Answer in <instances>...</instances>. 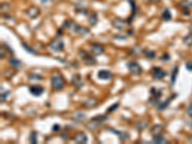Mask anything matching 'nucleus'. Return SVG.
I'll return each instance as SVG.
<instances>
[{
    "label": "nucleus",
    "mask_w": 192,
    "mask_h": 144,
    "mask_svg": "<svg viewBox=\"0 0 192 144\" xmlns=\"http://www.w3.org/2000/svg\"><path fill=\"white\" fill-rule=\"evenodd\" d=\"M64 78L60 73H54L51 77V86L54 90H61L64 86Z\"/></svg>",
    "instance_id": "1"
},
{
    "label": "nucleus",
    "mask_w": 192,
    "mask_h": 144,
    "mask_svg": "<svg viewBox=\"0 0 192 144\" xmlns=\"http://www.w3.org/2000/svg\"><path fill=\"white\" fill-rule=\"evenodd\" d=\"M48 47L54 52H60L64 49V41L60 38H56L53 41H51V42L48 45Z\"/></svg>",
    "instance_id": "2"
},
{
    "label": "nucleus",
    "mask_w": 192,
    "mask_h": 144,
    "mask_svg": "<svg viewBox=\"0 0 192 144\" xmlns=\"http://www.w3.org/2000/svg\"><path fill=\"white\" fill-rule=\"evenodd\" d=\"M127 67H128L130 73H132L133 75L138 76L142 73V67L140 66L139 64L135 61L129 62V63L127 64Z\"/></svg>",
    "instance_id": "3"
},
{
    "label": "nucleus",
    "mask_w": 192,
    "mask_h": 144,
    "mask_svg": "<svg viewBox=\"0 0 192 144\" xmlns=\"http://www.w3.org/2000/svg\"><path fill=\"white\" fill-rule=\"evenodd\" d=\"M78 55L80 56L82 61L84 62L85 64H87V66H92V64H96V60L94 58L92 57V56L89 55L85 51V50H80L78 53Z\"/></svg>",
    "instance_id": "4"
},
{
    "label": "nucleus",
    "mask_w": 192,
    "mask_h": 144,
    "mask_svg": "<svg viewBox=\"0 0 192 144\" xmlns=\"http://www.w3.org/2000/svg\"><path fill=\"white\" fill-rule=\"evenodd\" d=\"M64 27L66 28V29L69 30L70 32L76 33V34H79V31H80V28H81V26H79L76 22H74L73 20H70V19H67V20L64 22Z\"/></svg>",
    "instance_id": "5"
},
{
    "label": "nucleus",
    "mask_w": 192,
    "mask_h": 144,
    "mask_svg": "<svg viewBox=\"0 0 192 144\" xmlns=\"http://www.w3.org/2000/svg\"><path fill=\"white\" fill-rule=\"evenodd\" d=\"M73 141L78 144H85V143H87V137L84 132H82V131L77 132V133H75L74 137H73Z\"/></svg>",
    "instance_id": "6"
},
{
    "label": "nucleus",
    "mask_w": 192,
    "mask_h": 144,
    "mask_svg": "<svg viewBox=\"0 0 192 144\" xmlns=\"http://www.w3.org/2000/svg\"><path fill=\"white\" fill-rule=\"evenodd\" d=\"M112 26L115 28V29L122 31V30L125 29V27L127 26L128 22L125 21V20H124V19H122V18H114V20H112Z\"/></svg>",
    "instance_id": "7"
},
{
    "label": "nucleus",
    "mask_w": 192,
    "mask_h": 144,
    "mask_svg": "<svg viewBox=\"0 0 192 144\" xmlns=\"http://www.w3.org/2000/svg\"><path fill=\"white\" fill-rule=\"evenodd\" d=\"M152 75H153V78L156 79V80H160V79L164 78L167 74H166V71H164L160 67H154Z\"/></svg>",
    "instance_id": "8"
},
{
    "label": "nucleus",
    "mask_w": 192,
    "mask_h": 144,
    "mask_svg": "<svg viewBox=\"0 0 192 144\" xmlns=\"http://www.w3.org/2000/svg\"><path fill=\"white\" fill-rule=\"evenodd\" d=\"M25 13H26V15L29 16L30 18H37L39 16V14H41V11H39L38 7L32 6V7L28 8Z\"/></svg>",
    "instance_id": "9"
},
{
    "label": "nucleus",
    "mask_w": 192,
    "mask_h": 144,
    "mask_svg": "<svg viewBox=\"0 0 192 144\" xmlns=\"http://www.w3.org/2000/svg\"><path fill=\"white\" fill-rule=\"evenodd\" d=\"M71 83L74 86L76 89H81L82 87L84 86L83 80H82V77L80 74H74L71 78Z\"/></svg>",
    "instance_id": "10"
},
{
    "label": "nucleus",
    "mask_w": 192,
    "mask_h": 144,
    "mask_svg": "<svg viewBox=\"0 0 192 144\" xmlns=\"http://www.w3.org/2000/svg\"><path fill=\"white\" fill-rule=\"evenodd\" d=\"M29 90H30L31 94H33L34 96H37V97L41 96L42 93L44 92V89H43V87H42L41 86H39V85H36V86L30 87Z\"/></svg>",
    "instance_id": "11"
},
{
    "label": "nucleus",
    "mask_w": 192,
    "mask_h": 144,
    "mask_svg": "<svg viewBox=\"0 0 192 144\" xmlns=\"http://www.w3.org/2000/svg\"><path fill=\"white\" fill-rule=\"evenodd\" d=\"M91 53L93 55L99 56L104 53V47L101 44L98 43H92L91 44Z\"/></svg>",
    "instance_id": "12"
},
{
    "label": "nucleus",
    "mask_w": 192,
    "mask_h": 144,
    "mask_svg": "<svg viewBox=\"0 0 192 144\" xmlns=\"http://www.w3.org/2000/svg\"><path fill=\"white\" fill-rule=\"evenodd\" d=\"M98 78L101 79V80H109V79L112 78V72L109 71V70H106V69H102V70H99L98 71Z\"/></svg>",
    "instance_id": "13"
},
{
    "label": "nucleus",
    "mask_w": 192,
    "mask_h": 144,
    "mask_svg": "<svg viewBox=\"0 0 192 144\" xmlns=\"http://www.w3.org/2000/svg\"><path fill=\"white\" fill-rule=\"evenodd\" d=\"M101 125H102V122H100V121L92 118V119L90 121H89V123L87 124V129L90 130V131H93V130L99 128Z\"/></svg>",
    "instance_id": "14"
},
{
    "label": "nucleus",
    "mask_w": 192,
    "mask_h": 144,
    "mask_svg": "<svg viewBox=\"0 0 192 144\" xmlns=\"http://www.w3.org/2000/svg\"><path fill=\"white\" fill-rule=\"evenodd\" d=\"M98 101L95 99V98H89L87 100H86L83 103V107L86 109H91L94 108L95 106H97Z\"/></svg>",
    "instance_id": "15"
},
{
    "label": "nucleus",
    "mask_w": 192,
    "mask_h": 144,
    "mask_svg": "<svg viewBox=\"0 0 192 144\" xmlns=\"http://www.w3.org/2000/svg\"><path fill=\"white\" fill-rule=\"evenodd\" d=\"M163 132V127L160 124H156V125L152 126V128L150 130V133L153 135H162V133Z\"/></svg>",
    "instance_id": "16"
},
{
    "label": "nucleus",
    "mask_w": 192,
    "mask_h": 144,
    "mask_svg": "<svg viewBox=\"0 0 192 144\" xmlns=\"http://www.w3.org/2000/svg\"><path fill=\"white\" fill-rule=\"evenodd\" d=\"M175 96H177V94H174V95H172V96H170L169 98H167L164 102H162V103H160V104H159L158 105V110H160V111H162V110H164V109H166L168 107V104L171 102V100H173L174 98H175Z\"/></svg>",
    "instance_id": "17"
},
{
    "label": "nucleus",
    "mask_w": 192,
    "mask_h": 144,
    "mask_svg": "<svg viewBox=\"0 0 192 144\" xmlns=\"http://www.w3.org/2000/svg\"><path fill=\"white\" fill-rule=\"evenodd\" d=\"M110 131L112 132V133H115L116 135H118V137L121 140H128L129 139V135L127 134V133H124V132H121V131H117V130H114V129H109Z\"/></svg>",
    "instance_id": "18"
},
{
    "label": "nucleus",
    "mask_w": 192,
    "mask_h": 144,
    "mask_svg": "<svg viewBox=\"0 0 192 144\" xmlns=\"http://www.w3.org/2000/svg\"><path fill=\"white\" fill-rule=\"evenodd\" d=\"M153 142L154 143H159V144H165L167 143V140L165 139L164 137L160 135H153Z\"/></svg>",
    "instance_id": "19"
},
{
    "label": "nucleus",
    "mask_w": 192,
    "mask_h": 144,
    "mask_svg": "<svg viewBox=\"0 0 192 144\" xmlns=\"http://www.w3.org/2000/svg\"><path fill=\"white\" fill-rule=\"evenodd\" d=\"M150 93L152 95V97L156 98V99H159V98L160 97V95H162V89H156V87H152V89H150Z\"/></svg>",
    "instance_id": "20"
},
{
    "label": "nucleus",
    "mask_w": 192,
    "mask_h": 144,
    "mask_svg": "<svg viewBox=\"0 0 192 144\" xmlns=\"http://www.w3.org/2000/svg\"><path fill=\"white\" fill-rule=\"evenodd\" d=\"M147 126H148V122L146 120H139L137 124H135V128L137 130H139V131L146 129Z\"/></svg>",
    "instance_id": "21"
},
{
    "label": "nucleus",
    "mask_w": 192,
    "mask_h": 144,
    "mask_svg": "<svg viewBox=\"0 0 192 144\" xmlns=\"http://www.w3.org/2000/svg\"><path fill=\"white\" fill-rule=\"evenodd\" d=\"M143 54L145 55V57L149 59V60H153L156 57V53L153 50H149V49H144L143 50Z\"/></svg>",
    "instance_id": "22"
},
{
    "label": "nucleus",
    "mask_w": 192,
    "mask_h": 144,
    "mask_svg": "<svg viewBox=\"0 0 192 144\" xmlns=\"http://www.w3.org/2000/svg\"><path fill=\"white\" fill-rule=\"evenodd\" d=\"M171 13H170V11H169L168 9H164L163 10V12H162V20H164V21H169L171 19Z\"/></svg>",
    "instance_id": "23"
},
{
    "label": "nucleus",
    "mask_w": 192,
    "mask_h": 144,
    "mask_svg": "<svg viewBox=\"0 0 192 144\" xmlns=\"http://www.w3.org/2000/svg\"><path fill=\"white\" fill-rule=\"evenodd\" d=\"M8 63H9L10 66H12L13 67H20V66H21L20 62L15 58H10L9 60H8Z\"/></svg>",
    "instance_id": "24"
},
{
    "label": "nucleus",
    "mask_w": 192,
    "mask_h": 144,
    "mask_svg": "<svg viewBox=\"0 0 192 144\" xmlns=\"http://www.w3.org/2000/svg\"><path fill=\"white\" fill-rule=\"evenodd\" d=\"M180 7L183 10H189L192 7V5L187 0H183V1L180 2Z\"/></svg>",
    "instance_id": "25"
},
{
    "label": "nucleus",
    "mask_w": 192,
    "mask_h": 144,
    "mask_svg": "<svg viewBox=\"0 0 192 144\" xmlns=\"http://www.w3.org/2000/svg\"><path fill=\"white\" fill-rule=\"evenodd\" d=\"M97 14L96 13H93V14H91V15L89 16V23L90 24V25H95L96 23H97Z\"/></svg>",
    "instance_id": "26"
},
{
    "label": "nucleus",
    "mask_w": 192,
    "mask_h": 144,
    "mask_svg": "<svg viewBox=\"0 0 192 144\" xmlns=\"http://www.w3.org/2000/svg\"><path fill=\"white\" fill-rule=\"evenodd\" d=\"M22 47L24 48L25 50L28 52V53H30V54H32V55H37V52H36V50L35 49H33L32 47H30L29 45H28L27 43H25V42H22Z\"/></svg>",
    "instance_id": "27"
},
{
    "label": "nucleus",
    "mask_w": 192,
    "mask_h": 144,
    "mask_svg": "<svg viewBox=\"0 0 192 144\" xmlns=\"http://www.w3.org/2000/svg\"><path fill=\"white\" fill-rule=\"evenodd\" d=\"M141 52H142V49H141L139 46H135L133 47L132 49H130V54L133 56H137L138 54H140Z\"/></svg>",
    "instance_id": "28"
},
{
    "label": "nucleus",
    "mask_w": 192,
    "mask_h": 144,
    "mask_svg": "<svg viewBox=\"0 0 192 144\" xmlns=\"http://www.w3.org/2000/svg\"><path fill=\"white\" fill-rule=\"evenodd\" d=\"M178 72H179V67L175 66V68L173 69V71H172V75H171V84H172V85L175 84V81H176Z\"/></svg>",
    "instance_id": "29"
},
{
    "label": "nucleus",
    "mask_w": 192,
    "mask_h": 144,
    "mask_svg": "<svg viewBox=\"0 0 192 144\" xmlns=\"http://www.w3.org/2000/svg\"><path fill=\"white\" fill-rule=\"evenodd\" d=\"M14 74H15V72L12 71V69H6V70H5V71L3 72L4 77L6 78V79H12Z\"/></svg>",
    "instance_id": "30"
},
{
    "label": "nucleus",
    "mask_w": 192,
    "mask_h": 144,
    "mask_svg": "<svg viewBox=\"0 0 192 144\" xmlns=\"http://www.w3.org/2000/svg\"><path fill=\"white\" fill-rule=\"evenodd\" d=\"M29 140L31 143L35 144L38 142V139H37V133L36 132H32L30 135V137H29Z\"/></svg>",
    "instance_id": "31"
},
{
    "label": "nucleus",
    "mask_w": 192,
    "mask_h": 144,
    "mask_svg": "<svg viewBox=\"0 0 192 144\" xmlns=\"http://www.w3.org/2000/svg\"><path fill=\"white\" fill-rule=\"evenodd\" d=\"M73 118L75 119V121H80L85 118V114H82V112H76V114H73Z\"/></svg>",
    "instance_id": "32"
},
{
    "label": "nucleus",
    "mask_w": 192,
    "mask_h": 144,
    "mask_svg": "<svg viewBox=\"0 0 192 144\" xmlns=\"http://www.w3.org/2000/svg\"><path fill=\"white\" fill-rule=\"evenodd\" d=\"M183 43L185 45H191L192 44V35L186 36L185 39H183Z\"/></svg>",
    "instance_id": "33"
},
{
    "label": "nucleus",
    "mask_w": 192,
    "mask_h": 144,
    "mask_svg": "<svg viewBox=\"0 0 192 144\" xmlns=\"http://www.w3.org/2000/svg\"><path fill=\"white\" fill-rule=\"evenodd\" d=\"M94 119H96V120H98V121H100V122H105V121H107L108 120V116L107 115H97V116H95V117H93Z\"/></svg>",
    "instance_id": "34"
},
{
    "label": "nucleus",
    "mask_w": 192,
    "mask_h": 144,
    "mask_svg": "<svg viewBox=\"0 0 192 144\" xmlns=\"http://www.w3.org/2000/svg\"><path fill=\"white\" fill-rule=\"evenodd\" d=\"M29 79L30 80H41L43 79L39 74H37V73H32V74L29 75Z\"/></svg>",
    "instance_id": "35"
},
{
    "label": "nucleus",
    "mask_w": 192,
    "mask_h": 144,
    "mask_svg": "<svg viewBox=\"0 0 192 144\" xmlns=\"http://www.w3.org/2000/svg\"><path fill=\"white\" fill-rule=\"evenodd\" d=\"M118 106H119V103H115V104H114L112 106H111L110 108H108V110H107V112L108 114H110V112H114V110H116L117 108H118Z\"/></svg>",
    "instance_id": "36"
},
{
    "label": "nucleus",
    "mask_w": 192,
    "mask_h": 144,
    "mask_svg": "<svg viewBox=\"0 0 192 144\" xmlns=\"http://www.w3.org/2000/svg\"><path fill=\"white\" fill-rule=\"evenodd\" d=\"M169 59H170V56H169L168 53H165V54L162 55V62H167V61H169Z\"/></svg>",
    "instance_id": "37"
},
{
    "label": "nucleus",
    "mask_w": 192,
    "mask_h": 144,
    "mask_svg": "<svg viewBox=\"0 0 192 144\" xmlns=\"http://www.w3.org/2000/svg\"><path fill=\"white\" fill-rule=\"evenodd\" d=\"M187 114H188V115L190 116L191 118H192V102L189 104V106H188V109H187Z\"/></svg>",
    "instance_id": "38"
},
{
    "label": "nucleus",
    "mask_w": 192,
    "mask_h": 144,
    "mask_svg": "<svg viewBox=\"0 0 192 144\" xmlns=\"http://www.w3.org/2000/svg\"><path fill=\"white\" fill-rule=\"evenodd\" d=\"M9 93H10L9 91H6L5 93H3V92L1 93V102H3V101L6 100V96L9 94Z\"/></svg>",
    "instance_id": "39"
},
{
    "label": "nucleus",
    "mask_w": 192,
    "mask_h": 144,
    "mask_svg": "<svg viewBox=\"0 0 192 144\" xmlns=\"http://www.w3.org/2000/svg\"><path fill=\"white\" fill-rule=\"evenodd\" d=\"M185 67H186V69H187L188 71H192V63H191V62H188V63H186Z\"/></svg>",
    "instance_id": "40"
},
{
    "label": "nucleus",
    "mask_w": 192,
    "mask_h": 144,
    "mask_svg": "<svg viewBox=\"0 0 192 144\" xmlns=\"http://www.w3.org/2000/svg\"><path fill=\"white\" fill-rule=\"evenodd\" d=\"M61 137L63 138L64 140L68 139V135H67V134H66V133H63V134H61Z\"/></svg>",
    "instance_id": "41"
},
{
    "label": "nucleus",
    "mask_w": 192,
    "mask_h": 144,
    "mask_svg": "<svg viewBox=\"0 0 192 144\" xmlns=\"http://www.w3.org/2000/svg\"><path fill=\"white\" fill-rule=\"evenodd\" d=\"M53 131L54 132H56V131H59V130H60V125H58V124H55L54 126H53Z\"/></svg>",
    "instance_id": "42"
},
{
    "label": "nucleus",
    "mask_w": 192,
    "mask_h": 144,
    "mask_svg": "<svg viewBox=\"0 0 192 144\" xmlns=\"http://www.w3.org/2000/svg\"><path fill=\"white\" fill-rule=\"evenodd\" d=\"M4 46L6 47L8 50H9V52H10V53H12V54H14V51H13V49H11V48H10V46H9V45H8L7 43H4Z\"/></svg>",
    "instance_id": "43"
},
{
    "label": "nucleus",
    "mask_w": 192,
    "mask_h": 144,
    "mask_svg": "<svg viewBox=\"0 0 192 144\" xmlns=\"http://www.w3.org/2000/svg\"><path fill=\"white\" fill-rule=\"evenodd\" d=\"M4 56H5V52L3 53V48H1V59H3Z\"/></svg>",
    "instance_id": "44"
},
{
    "label": "nucleus",
    "mask_w": 192,
    "mask_h": 144,
    "mask_svg": "<svg viewBox=\"0 0 192 144\" xmlns=\"http://www.w3.org/2000/svg\"><path fill=\"white\" fill-rule=\"evenodd\" d=\"M189 31H190V34L192 35V23L190 24V26H189Z\"/></svg>",
    "instance_id": "45"
},
{
    "label": "nucleus",
    "mask_w": 192,
    "mask_h": 144,
    "mask_svg": "<svg viewBox=\"0 0 192 144\" xmlns=\"http://www.w3.org/2000/svg\"><path fill=\"white\" fill-rule=\"evenodd\" d=\"M189 141H190V142L192 143V135H191V137H189Z\"/></svg>",
    "instance_id": "46"
},
{
    "label": "nucleus",
    "mask_w": 192,
    "mask_h": 144,
    "mask_svg": "<svg viewBox=\"0 0 192 144\" xmlns=\"http://www.w3.org/2000/svg\"><path fill=\"white\" fill-rule=\"evenodd\" d=\"M150 1H159V0H150Z\"/></svg>",
    "instance_id": "47"
}]
</instances>
